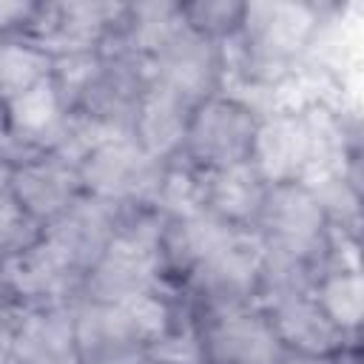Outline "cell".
<instances>
[{"label":"cell","mask_w":364,"mask_h":364,"mask_svg":"<svg viewBox=\"0 0 364 364\" xmlns=\"http://www.w3.org/2000/svg\"><path fill=\"white\" fill-rule=\"evenodd\" d=\"M165 327V307L154 301L148 293L117 301V304H94L80 313L74 321L77 350L85 358L100 364L125 350H136V341L159 336Z\"/></svg>","instance_id":"obj_1"},{"label":"cell","mask_w":364,"mask_h":364,"mask_svg":"<svg viewBox=\"0 0 364 364\" xmlns=\"http://www.w3.org/2000/svg\"><path fill=\"white\" fill-rule=\"evenodd\" d=\"M188 139H191L193 154L202 162L230 168V165H239L250 154L256 128H253L250 114L242 105L213 100L202 105V111L193 117Z\"/></svg>","instance_id":"obj_2"},{"label":"cell","mask_w":364,"mask_h":364,"mask_svg":"<svg viewBox=\"0 0 364 364\" xmlns=\"http://www.w3.org/2000/svg\"><path fill=\"white\" fill-rule=\"evenodd\" d=\"M82 176L91 191H97L105 199L114 196H134L154 185V156L145 154L139 145H131L125 139L102 142L97 145L82 168Z\"/></svg>","instance_id":"obj_3"},{"label":"cell","mask_w":364,"mask_h":364,"mask_svg":"<svg viewBox=\"0 0 364 364\" xmlns=\"http://www.w3.org/2000/svg\"><path fill=\"white\" fill-rule=\"evenodd\" d=\"M259 210L273 233L276 250L301 256L316 245L321 230V202L310 191L296 185H279L270 196H264Z\"/></svg>","instance_id":"obj_4"},{"label":"cell","mask_w":364,"mask_h":364,"mask_svg":"<svg viewBox=\"0 0 364 364\" xmlns=\"http://www.w3.org/2000/svg\"><path fill=\"white\" fill-rule=\"evenodd\" d=\"M154 273L151 247L139 239H119L100 256L91 273V287L102 304L136 299L148 290Z\"/></svg>","instance_id":"obj_5"},{"label":"cell","mask_w":364,"mask_h":364,"mask_svg":"<svg viewBox=\"0 0 364 364\" xmlns=\"http://www.w3.org/2000/svg\"><path fill=\"white\" fill-rule=\"evenodd\" d=\"M216 74V57L210 46L196 34H176L162 51L156 63L159 91L179 97L182 102L193 94H202Z\"/></svg>","instance_id":"obj_6"},{"label":"cell","mask_w":364,"mask_h":364,"mask_svg":"<svg viewBox=\"0 0 364 364\" xmlns=\"http://www.w3.org/2000/svg\"><path fill=\"white\" fill-rule=\"evenodd\" d=\"M48 245L63 256L68 267L97 264L100 256L111 247V222L100 205L82 202L65 208L51 230Z\"/></svg>","instance_id":"obj_7"},{"label":"cell","mask_w":364,"mask_h":364,"mask_svg":"<svg viewBox=\"0 0 364 364\" xmlns=\"http://www.w3.org/2000/svg\"><path fill=\"white\" fill-rule=\"evenodd\" d=\"M276 330L256 316H228L210 330V355L219 364H276Z\"/></svg>","instance_id":"obj_8"},{"label":"cell","mask_w":364,"mask_h":364,"mask_svg":"<svg viewBox=\"0 0 364 364\" xmlns=\"http://www.w3.org/2000/svg\"><path fill=\"white\" fill-rule=\"evenodd\" d=\"M259 256L253 247L242 245L236 236L216 250L213 256L199 262V273L196 282L202 287V293L216 301V304H233L242 296H247V290L253 287V279L259 273Z\"/></svg>","instance_id":"obj_9"},{"label":"cell","mask_w":364,"mask_h":364,"mask_svg":"<svg viewBox=\"0 0 364 364\" xmlns=\"http://www.w3.org/2000/svg\"><path fill=\"white\" fill-rule=\"evenodd\" d=\"M74 321L63 313H43L28 318L14 336L17 364H77Z\"/></svg>","instance_id":"obj_10"},{"label":"cell","mask_w":364,"mask_h":364,"mask_svg":"<svg viewBox=\"0 0 364 364\" xmlns=\"http://www.w3.org/2000/svg\"><path fill=\"white\" fill-rule=\"evenodd\" d=\"M11 191L14 202L28 216H57L71 202L74 179L60 162H37L11 176Z\"/></svg>","instance_id":"obj_11"},{"label":"cell","mask_w":364,"mask_h":364,"mask_svg":"<svg viewBox=\"0 0 364 364\" xmlns=\"http://www.w3.org/2000/svg\"><path fill=\"white\" fill-rule=\"evenodd\" d=\"M276 336L307 353H324L336 344V324L318 307L299 299H287L276 313Z\"/></svg>","instance_id":"obj_12"},{"label":"cell","mask_w":364,"mask_h":364,"mask_svg":"<svg viewBox=\"0 0 364 364\" xmlns=\"http://www.w3.org/2000/svg\"><path fill=\"white\" fill-rule=\"evenodd\" d=\"M136 128H139V139H142L139 148L145 154H151V156L168 154L185 136V102L179 97L156 88L145 100Z\"/></svg>","instance_id":"obj_13"},{"label":"cell","mask_w":364,"mask_h":364,"mask_svg":"<svg viewBox=\"0 0 364 364\" xmlns=\"http://www.w3.org/2000/svg\"><path fill=\"white\" fill-rule=\"evenodd\" d=\"M253 142L262 156V165L276 176H287L310 154V128L282 119L259 131Z\"/></svg>","instance_id":"obj_14"},{"label":"cell","mask_w":364,"mask_h":364,"mask_svg":"<svg viewBox=\"0 0 364 364\" xmlns=\"http://www.w3.org/2000/svg\"><path fill=\"white\" fill-rule=\"evenodd\" d=\"M65 270L68 264L63 262V256L51 245H43L28 253H20L9 264V279L20 293L43 296V293H54L63 284Z\"/></svg>","instance_id":"obj_15"},{"label":"cell","mask_w":364,"mask_h":364,"mask_svg":"<svg viewBox=\"0 0 364 364\" xmlns=\"http://www.w3.org/2000/svg\"><path fill=\"white\" fill-rule=\"evenodd\" d=\"M262 202L264 193L259 185V173L253 168H247L245 162L222 168V173L213 182V205L225 216H247L259 210Z\"/></svg>","instance_id":"obj_16"},{"label":"cell","mask_w":364,"mask_h":364,"mask_svg":"<svg viewBox=\"0 0 364 364\" xmlns=\"http://www.w3.org/2000/svg\"><path fill=\"white\" fill-rule=\"evenodd\" d=\"M247 20L253 23V31L262 46L267 48H287L307 26V17L296 6H250Z\"/></svg>","instance_id":"obj_17"},{"label":"cell","mask_w":364,"mask_h":364,"mask_svg":"<svg viewBox=\"0 0 364 364\" xmlns=\"http://www.w3.org/2000/svg\"><path fill=\"white\" fill-rule=\"evenodd\" d=\"M57 117H60L57 91L46 80L11 100V122L20 134L37 136L43 131H51L57 125Z\"/></svg>","instance_id":"obj_18"},{"label":"cell","mask_w":364,"mask_h":364,"mask_svg":"<svg viewBox=\"0 0 364 364\" xmlns=\"http://www.w3.org/2000/svg\"><path fill=\"white\" fill-rule=\"evenodd\" d=\"M46 57L23 46H0V97L14 100L31 85L43 82Z\"/></svg>","instance_id":"obj_19"},{"label":"cell","mask_w":364,"mask_h":364,"mask_svg":"<svg viewBox=\"0 0 364 364\" xmlns=\"http://www.w3.org/2000/svg\"><path fill=\"white\" fill-rule=\"evenodd\" d=\"M321 310L336 327H355L361 318V282L358 276H333L321 287Z\"/></svg>","instance_id":"obj_20"},{"label":"cell","mask_w":364,"mask_h":364,"mask_svg":"<svg viewBox=\"0 0 364 364\" xmlns=\"http://www.w3.org/2000/svg\"><path fill=\"white\" fill-rule=\"evenodd\" d=\"M179 14L173 6H139L136 9V23H134V40L142 48H154L162 51L176 34H179Z\"/></svg>","instance_id":"obj_21"},{"label":"cell","mask_w":364,"mask_h":364,"mask_svg":"<svg viewBox=\"0 0 364 364\" xmlns=\"http://www.w3.org/2000/svg\"><path fill=\"white\" fill-rule=\"evenodd\" d=\"M34 239V230H31V219L28 213L20 208V205H3L0 208V250H28Z\"/></svg>","instance_id":"obj_22"},{"label":"cell","mask_w":364,"mask_h":364,"mask_svg":"<svg viewBox=\"0 0 364 364\" xmlns=\"http://www.w3.org/2000/svg\"><path fill=\"white\" fill-rule=\"evenodd\" d=\"M236 14H239V9L236 6H228V3H199V6L191 9L193 23L208 26V28H216L222 23H230Z\"/></svg>","instance_id":"obj_23"},{"label":"cell","mask_w":364,"mask_h":364,"mask_svg":"<svg viewBox=\"0 0 364 364\" xmlns=\"http://www.w3.org/2000/svg\"><path fill=\"white\" fill-rule=\"evenodd\" d=\"M28 11H31V6H26V3H0V28H9L17 20H26Z\"/></svg>","instance_id":"obj_24"},{"label":"cell","mask_w":364,"mask_h":364,"mask_svg":"<svg viewBox=\"0 0 364 364\" xmlns=\"http://www.w3.org/2000/svg\"><path fill=\"white\" fill-rule=\"evenodd\" d=\"M100 364H154L148 355H142V353H136V350H125V353H117V355H111V358H102Z\"/></svg>","instance_id":"obj_25"},{"label":"cell","mask_w":364,"mask_h":364,"mask_svg":"<svg viewBox=\"0 0 364 364\" xmlns=\"http://www.w3.org/2000/svg\"><path fill=\"white\" fill-rule=\"evenodd\" d=\"M6 202H3V182H0V208H3Z\"/></svg>","instance_id":"obj_26"},{"label":"cell","mask_w":364,"mask_h":364,"mask_svg":"<svg viewBox=\"0 0 364 364\" xmlns=\"http://www.w3.org/2000/svg\"><path fill=\"white\" fill-rule=\"evenodd\" d=\"M0 364H3V361H0Z\"/></svg>","instance_id":"obj_27"}]
</instances>
